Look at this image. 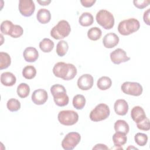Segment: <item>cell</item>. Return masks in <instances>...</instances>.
Segmentation results:
<instances>
[{
  "label": "cell",
  "mask_w": 150,
  "mask_h": 150,
  "mask_svg": "<svg viewBox=\"0 0 150 150\" xmlns=\"http://www.w3.org/2000/svg\"><path fill=\"white\" fill-rule=\"evenodd\" d=\"M81 136L77 132H69L62 142V146L65 150L73 149L80 142Z\"/></svg>",
  "instance_id": "ba28073f"
},
{
  "label": "cell",
  "mask_w": 150,
  "mask_h": 150,
  "mask_svg": "<svg viewBox=\"0 0 150 150\" xmlns=\"http://www.w3.org/2000/svg\"><path fill=\"white\" fill-rule=\"evenodd\" d=\"M50 92L53 96L56 105L59 107H64L68 104L69 98L63 86L59 84H54L50 87Z\"/></svg>",
  "instance_id": "7a4b0ae2"
},
{
  "label": "cell",
  "mask_w": 150,
  "mask_h": 150,
  "mask_svg": "<svg viewBox=\"0 0 150 150\" xmlns=\"http://www.w3.org/2000/svg\"><path fill=\"white\" fill-rule=\"evenodd\" d=\"M134 140L138 145L140 146H144L148 142V136L145 134L138 132L134 137Z\"/></svg>",
  "instance_id": "d6a6232c"
},
{
  "label": "cell",
  "mask_w": 150,
  "mask_h": 150,
  "mask_svg": "<svg viewBox=\"0 0 150 150\" xmlns=\"http://www.w3.org/2000/svg\"><path fill=\"white\" fill-rule=\"evenodd\" d=\"M137 127L138 129L143 131H149L150 129L149 120L146 117L142 121L137 123Z\"/></svg>",
  "instance_id": "e575fe53"
},
{
  "label": "cell",
  "mask_w": 150,
  "mask_h": 150,
  "mask_svg": "<svg viewBox=\"0 0 150 150\" xmlns=\"http://www.w3.org/2000/svg\"><path fill=\"white\" fill-rule=\"evenodd\" d=\"M112 81L107 76H102L98 79L97 83V87L101 90H106L111 87Z\"/></svg>",
  "instance_id": "603a6c76"
},
{
  "label": "cell",
  "mask_w": 150,
  "mask_h": 150,
  "mask_svg": "<svg viewBox=\"0 0 150 150\" xmlns=\"http://www.w3.org/2000/svg\"><path fill=\"white\" fill-rule=\"evenodd\" d=\"M38 3H39L40 5H43V6H45V5H48L50 2H51V1L50 0H46V1H37Z\"/></svg>",
  "instance_id": "ab89813d"
},
{
  "label": "cell",
  "mask_w": 150,
  "mask_h": 150,
  "mask_svg": "<svg viewBox=\"0 0 150 150\" xmlns=\"http://www.w3.org/2000/svg\"><path fill=\"white\" fill-rule=\"evenodd\" d=\"M96 2V0H81L80 2L84 7L86 8H90L92 6L95 2Z\"/></svg>",
  "instance_id": "8d00e7d4"
},
{
  "label": "cell",
  "mask_w": 150,
  "mask_h": 150,
  "mask_svg": "<svg viewBox=\"0 0 150 150\" xmlns=\"http://www.w3.org/2000/svg\"><path fill=\"white\" fill-rule=\"evenodd\" d=\"M11 63V59L9 54L6 52H0V69L8 68Z\"/></svg>",
  "instance_id": "484cf974"
},
{
  "label": "cell",
  "mask_w": 150,
  "mask_h": 150,
  "mask_svg": "<svg viewBox=\"0 0 150 150\" xmlns=\"http://www.w3.org/2000/svg\"><path fill=\"white\" fill-rule=\"evenodd\" d=\"M121 88L124 93L134 96H139L143 91L142 86L137 82L125 81L122 83Z\"/></svg>",
  "instance_id": "9c48e42d"
},
{
  "label": "cell",
  "mask_w": 150,
  "mask_h": 150,
  "mask_svg": "<svg viewBox=\"0 0 150 150\" xmlns=\"http://www.w3.org/2000/svg\"><path fill=\"white\" fill-rule=\"evenodd\" d=\"M94 18L89 12H83L79 17V22L83 26H88L93 23Z\"/></svg>",
  "instance_id": "44dd1931"
},
{
  "label": "cell",
  "mask_w": 150,
  "mask_h": 150,
  "mask_svg": "<svg viewBox=\"0 0 150 150\" xmlns=\"http://www.w3.org/2000/svg\"><path fill=\"white\" fill-rule=\"evenodd\" d=\"M110 59L111 62L115 64H119L130 60V57L127 56V53L121 48L112 51L110 53Z\"/></svg>",
  "instance_id": "8fae6325"
},
{
  "label": "cell",
  "mask_w": 150,
  "mask_h": 150,
  "mask_svg": "<svg viewBox=\"0 0 150 150\" xmlns=\"http://www.w3.org/2000/svg\"><path fill=\"white\" fill-rule=\"evenodd\" d=\"M86 98L82 94H77L73 98V105L77 110H82L86 104Z\"/></svg>",
  "instance_id": "d4e9b609"
},
{
  "label": "cell",
  "mask_w": 150,
  "mask_h": 150,
  "mask_svg": "<svg viewBox=\"0 0 150 150\" xmlns=\"http://www.w3.org/2000/svg\"><path fill=\"white\" fill-rule=\"evenodd\" d=\"M139 22L135 18H129L121 21L118 26V32L124 36L132 34L139 29Z\"/></svg>",
  "instance_id": "3957f363"
},
{
  "label": "cell",
  "mask_w": 150,
  "mask_h": 150,
  "mask_svg": "<svg viewBox=\"0 0 150 150\" xmlns=\"http://www.w3.org/2000/svg\"><path fill=\"white\" fill-rule=\"evenodd\" d=\"M102 35L101 30L98 27H93L87 32V36L91 40H98Z\"/></svg>",
  "instance_id": "f1b7e54d"
},
{
  "label": "cell",
  "mask_w": 150,
  "mask_h": 150,
  "mask_svg": "<svg viewBox=\"0 0 150 150\" xmlns=\"http://www.w3.org/2000/svg\"><path fill=\"white\" fill-rule=\"evenodd\" d=\"M119 40V38L115 33L110 32L104 36L103 39V43L105 47L111 49L118 44Z\"/></svg>",
  "instance_id": "5bb4252c"
},
{
  "label": "cell",
  "mask_w": 150,
  "mask_h": 150,
  "mask_svg": "<svg viewBox=\"0 0 150 150\" xmlns=\"http://www.w3.org/2000/svg\"><path fill=\"white\" fill-rule=\"evenodd\" d=\"M96 19L97 22L105 29H111L114 25V16L107 10H100L96 14Z\"/></svg>",
  "instance_id": "5b68a950"
},
{
  "label": "cell",
  "mask_w": 150,
  "mask_h": 150,
  "mask_svg": "<svg viewBox=\"0 0 150 150\" xmlns=\"http://www.w3.org/2000/svg\"><path fill=\"white\" fill-rule=\"evenodd\" d=\"M93 77L89 74H83L77 80V86L81 90H88L93 87Z\"/></svg>",
  "instance_id": "7c38bea8"
},
{
  "label": "cell",
  "mask_w": 150,
  "mask_h": 150,
  "mask_svg": "<svg viewBox=\"0 0 150 150\" xmlns=\"http://www.w3.org/2000/svg\"><path fill=\"white\" fill-rule=\"evenodd\" d=\"M149 0H134L133 1L134 5L138 9H144L149 4Z\"/></svg>",
  "instance_id": "d590c367"
},
{
  "label": "cell",
  "mask_w": 150,
  "mask_h": 150,
  "mask_svg": "<svg viewBox=\"0 0 150 150\" xmlns=\"http://www.w3.org/2000/svg\"><path fill=\"white\" fill-rule=\"evenodd\" d=\"M57 118L61 124L70 126L77 123L79 114L73 110H62L59 112Z\"/></svg>",
  "instance_id": "52a82bcc"
},
{
  "label": "cell",
  "mask_w": 150,
  "mask_h": 150,
  "mask_svg": "<svg viewBox=\"0 0 150 150\" xmlns=\"http://www.w3.org/2000/svg\"><path fill=\"white\" fill-rule=\"evenodd\" d=\"M23 33V29L20 25H14L12 31L9 36L13 38H19L22 35Z\"/></svg>",
  "instance_id": "836d02e7"
},
{
  "label": "cell",
  "mask_w": 150,
  "mask_h": 150,
  "mask_svg": "<svg viewBox=\"0 0 150 150\" xmlns=\"http://www.w3.org/2000/svg\"><path fill=\"white\" fill-rule=\"evenodd\" d=\"M14 25L13 24V23L8 20H6V21H4L1 24V26H0V29H1V32L2 34L4 35H10V34L11 33L13 28Z\"/></svg>",
  "instance_id": "4dcf8cb0"
},
{
  "label": "cell",
  "mask_w": 150,
  "mask_h": 150,
  "mask_svg": "<svg viewBox=\"0 0 150 150\" xmlns=\"http://www.w3.org/2000/svg\"><path fill=\"white\" fill-rule=\"evenodd\" d=\"M127 141V137L126 134L120 132H115L112 136V141L117 149H122V145H124Z\"/></svg>",
  "instance_id": "ffe728a7"
},
{
  "label": "cell",
  "mask_w": 150,
  "mask_h": 150,
  "mask_svg": "<svg viewBox=\"0 0 150 150\" xmlns=\"http://www.w3.org/2000/svg\"><path fill=\"white\" fill-rule=\"evenodd\" d=\"M71 31V27L66 20L60 21L50 30V36L56 40L63 39L67 36Z\"/></svg>",
  "instance_id": "277c9868"
},
{
  "label": "cell",
  "mask_w": 150,
  "mask_h": 150,
  "mask_svg": "<svg viewBox=\"0 0 150 150\" xmlns=\"http://www.w3.org/2000/svg\"><path fill=\"white\" fill-rule=\"evenodd\" d=\"M6 107L8 110L11 112L18 111L21 108V103L17 99L12 98H10L6 103Z\"/></svg>",
  "instance_id": "1f68e13d"
},
{
  "label": "cell",
  "mask_w": 150,
  "mask_h": 150,
  "mask_svg": "<svg viewBox=\"0 0 150 150\" xmlns=\"http://www.w3.org/2000/svg\"><path fill=\"white\" fill-rule=\"evenodd\" d=\"M114 129L115 132H120L127 134L129 132V125L125 120H118L114 124Z\"/></svg>",
  "instance_id": "7402d4cb"
},
{
  "label": "cell",
  "mask_w": 150,
  "mask_h": 150,
  "mask_svg": "<svg viewBox=\"0 0 150 150\" xmlns=\"http://www.w3.org/2000/svg\"><path fill=\"white\" fill-rule=\"evenodd\" d=\"M36 18L39 22L42 24H46L50 22L51 19V14L48 9L42 8L38 11Z\"/></svg>",
  "instance_id": "d6986e66"
},
{
  "label": "cell",
  "mask_w": 150,
  "mask_h": 150,
  "mask_svg": "<svg viewBox=\"0 0 150 150\" xmlns=\"http://www.w3.org/2000/svg\"><path fill=\"white\" fill-rule=\"evenodd\" d=\"M149 12H150V9L149 8L144 12V15H143L144 21L148 25H150V22H149Z\"/></svg>",
  "instance_id": "74e56055"
},
{
  "label": "cell",
  "mask_w": 150,
  "mask_h": 150,
  "mask_svg": "<svg viewBox=\"0 0 150 150\" xmlns=\"http://www.w3.org/2000/svg\"><path fill=\"white\" fill-rule=\"evenodd\" d=\"M53 73L57 77L63 79L64 80H70L75 77L77 70L73 64L60 62L54 64Z\"/></svg>",
  "instance_id": "6da1fadb"
},
{
  "label": "cell",
  "mask_w": 150,
  "mask_h": 150,
  "mask_svg": "<svg viewBox=\"0 0 150 150\" xmlns=\"http://www.w3.org/2000/svg\"><path fill=\"white\" fill-rule=\"evenodd\" d=\"M69 49V45L65 40L59 41L56 46V53L60 57L64 56Z\"/></svg>",
  "instance_id": "4316f807"
},
{
  "label": "cell",
  "mask_w": 150,
  "mask_h": 150,
  "mask_svg": "<svg viewBox=\"0 0 150 150\" xmlns=\"http://www.w3.org/2000/svg\"><path fill=\"white\" fill-rule=\"evenodd\" d=\"M35 10L34 2L32 0H20L19 1V11L22 15L29 17L32 15Z\"/></svg>",
  "instance_id": "30bf717a"
},
{
  "label": "cell",
  "mask_w": 150,
  "mask_h": 150,
  "mask_svg": "<svg viewBox=\"0 0 150 150\" xmlns=\"http://www.w3.org/2000/svg\"><path fill=\"white\" fill-rule=\"evenodd\" d=\"M93 149H108V148L107 145L103 144H96L93 148Z\"/></svg>",
  "instance_id": "f35d334b"
},
{
  "label": "cell",
  "mask_w": 150,
  "mask_h": 150,
  "mask_svg": "<svg viewBox=\"0 0 150 150\" xmlns=\"http://www.w3.org/2000/svg\"><path fill=\"white\" fill-rule=\"evenodd\" d=\"M16 81V78L15 76L9 71L2 73L1 75V83L8 87L13 86Z\"/></svg>",
  "instance_id": "ac0fdd59"
},
{
  "label": "cell",
  "mask_w": 150,
  "mask_h": 150,
  "mask_svg": "<svg viewBox=\"0 0 150 150\" xmlns=\"http://www.w3.org/2000/svg\"><path fill=\"white\" fill-rule=\"evenodd\" d=\"M23 58L27 62H35L39 57L38 51L33 47H26L23 53Z\"/></svg>",
  "instance_id": "2e32d148"
},
{
  "label": "cell",
  "mask_w": 150,
  "mask_h": 150,
  "mask_svg": "<svg viewBox=\"0 0 150 150\" xmlns=\"http://www.w3.org/2000/svg\"><path fill=\"white\" fill-rule=\"evenodd\" d=\"M131 116L133 121L136 123L142 121L146 117L144 109L140 106H135L132 108Z\"/></svg>",
  "instance_id": "e0dca14e"
},
{
  "label": "cell",
  "mask_w": 150,
  "mask_h": 150,
  "mask_svg": "<svg viewBox=\"0 0 150 150\" xmlns=\"http://www.w3.org/2000/svg\"><path fill=\"white\" fill-rule=\"evenodd\" d=\"M115 113L119 115H125L128 111V104L124 99L117 100L114 105Z\"/></svg>",
  "instance_id": "9a60e30c"
},
{
  "label": "cell",
  "mask_w": 150,
  "mask_h": 150,
  "mask_svg": "<svg viewBox=\"0 0 150 150\" xmlns=\"http://www.w3.org/2000/svg\"><path fill=\"white\" fill-rule=\"evenodd\" d=\"M30 93V87L26 83H22L17 87V94L21 98L27 97Z\"/></svg>",
  "instance_id": "83f0119b"
},
{
  "label": "cell",
  "mask_w": 150,
  "mask_h": 150,
  "mask_svg": "<svg viewBox=\"0 0 150 150\" xmlns=\"http://www.w3.org/2000/svg\"><path fill=\"white\" fill-rule=\"evenodd\" d=\"M110 114L108 106L104 103H101L96 106L90 113V118L94 122H98L107 119Z\"/></svg>",
  "instance_id": "8992f818"
},
{
  "label": "cell",
  "mask_w": 150,
  "mask_h": 150,
  "mask_svg": "<svg viewBox=\"0 0 150 150\" xmlns=\"http://www.w3.org/2000/svg\"><path fill=\"white\" fill-rule=\"evenodd\" d=\"M54 46V42L49 38H45L39 43L40 50L45 53L50 52L53 50Z\"/></svg>",
  "instance_id": "cb8c5ba5"
},
{
  "label": "cell",
  "mask_w": 150,
  "mask_h": 150,
  "mask_svg": "<svg viewBox=\"0 0 150 150\" xmlns=\"http://www.w3.org/2000/svg\"><path fill=\"white\" fill-rule=\"evenodd\" d=\"M48 98L47 91L42 88L35 90L32 94V100L36 105H42L45 104Z\"/></svg>",
  "instance_id": "4fadbf2b"
},
{
  "label": "cell",
  "mask_w": 150,
  "mask_h": 150,
  "mask_svg": "<svg viewBox=\"0 0 150 150\" xmlns=\"http://www.w3.org/2000/svg\"><path fill=\"white\" fill-rule=\"evenodd\" d=\"M36 74L35 67L32 65H28L25 67L22 70V75L26 79H32Z\"/></svg>",
  "instance_id": "f546056e"
}]
</instances>
